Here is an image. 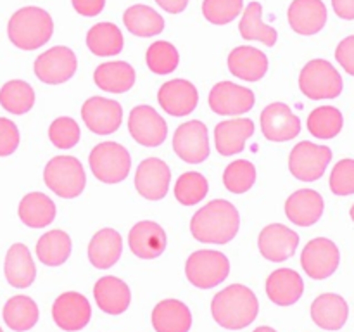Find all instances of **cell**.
Segmentation results:
<instances>
[{
	"label": "cell",
	"mask_w": 354,
	"mask_h": 332,
	"mask_svg": "<svg viewBox=\"0 0 354 332\" xmlns=\"http://www.w3.org/2000/svg\"><path fill=\"white\" fill-rule=\"evenodd\" d=\"M71 2L76 12L85 17L99 16L106 6V0H71Z\"/></svg>",
	"instance_id": "obj_48"
},
{
	"label": "cell",
	"mask_w": 354,
	"mask_h": 332,
	"mask_svg": "<svg viewBox=\"0 0 354 332\" xmlns=\"http://www.w3.org/2000/svg\"><path fill=\"white\" fill-rule=\"evenodd\" d=\"M344 118L342 113L334 106H322L311 111L308 116V130L315 138L328 140L341 133Z\"/></svg>",
	"instance_id": "obj_38"
},
{
	"label": "cell",
	"mask_w": 354,
	"mask_h": 332,
	"mask_svg": "<svg viewBox=\"0 0 354 332\" xmlns=\"http://www.w3.org/2000/svg\"><path fill=\"white\" fill-rule=\"evenodd\" d=\"M349 308L342 296L325 293L311 303V318L318 327L325 331H339L348 322Z\"/></svg>",
	"instance_id": "obj_26"
},
{
	"label": "cell",
	"mask_w": 354,
	"mask_h": 332,
	"mask_svg": "<svg viewBox=\"0 0 354 332\" xmlns=\"http://www.w3.org/2000/svg\"><path fill=\"white\" fill-rule=\"evenodd\" d=\"M258 246L263 258L275 263L286 261V259L292 258L296 252L297 246H299V235L287 228L286 225L272 223L261 230Z\"/></svg>",
	"instance_id": "obj_18"
},
{
	"label": "cell",
	"mask_w": 354,
	"mask_h": 332,
	"mask_svg": "<svg viewBox=\"0 0 354 332\" xmlns=\"http://www.w3.org/2000/svg\"><path fill=\"white\" fill-rule=\"evenodd\" d=\"M156 2L169 14L183 12L187 9V6H189V0H156Z\"/></svg>",
	"instance_id": "obj_50"
},
{
	"label": "cell",
	"mask_w": 354,
	"mask_h": 332,
	"mask_svg": "<svg viewBox=\"0 0 354 332\" xmlns=\"http://www.w3.org/2000/svg\"><path fill=\"white\" fill-rule=\"evenodd\" d=\"M339 261H341L339 248L327 237H317L310 241L301 255V265L304 272L315 280H324L335 273Z\"/></svg>",
	"instance_id": "obj_9"
},
{
	"label": "cell",
	"mask_w": 354,
	"mask_h": 332,
	"mask_svg": "<svg viewBox=\"0 0 354 332\" xmlns=\"http://www.w3.org/2000/svg\"><path fill=\"white\" fill-rule=\"evenodd\" d=\"M44 180L48 189L59 197L73 199L83 192L86 183L85 169L73 156H55L47 163Z\"/></svg>",
	"instance_id": "obj_4"
},
{
	"label": "cell",
	"mask_w": 354,
	"mask_h": 332,
	"mask_svg": "<svg viewBox=\"0 0 354 332\" xmlns=\"http://www.w3.org/2000/svg\"><path fill=\"white\" fill-rule=\"evenodd\" d=\"M327 7L322 0H294L289 7V24L296 33L311 37L324 30Z\"/></svg>",
	"instance_id": "obj_21"
},
{
	"label": "cell",
	"mask_w": 354,
	"mask_h": 332,
	"mask_svg": "<svg viewBox=\"0 0 354 332\" xmlns=\"http://www.w3.org/2000/svg\"><path fill=\"white\" fill-rule=\"evenodd\" d=\"M252 332H277L275 329H272V327H266V325H263V327H258V329H254V331Z\"/></svg>",
	"instance_id": "obj_51"
},
{
	"label": "cell",
	"mask_w": 354,
	"mask_h": 332,
	"mask_svg": "<svg viewBox=\"0 0 354 332\" xmlns=\"http://www.w3.org/2000/svg\"><path fill=\"white\" fill-rule=\"evenodd\" d=\"M82 118L88 130L97 135L114 133L123 121V109L118 100L90 97L82 107Z\"/></svg>",
	"instance_id": "obj_13"
},
{
	"label": "cell",
	"mask_w": 354,
	"mask_h": 332,
	"mask_svg": "<svg viewBox=\"0 0 354 332\" xmlns=\"http://www.w3.org/2000/svg\"><path fill=\"white\" fill-rule=\"evenodd\" d=\"M254 92L232 82H221L211 89L209 107L221 116H237L254 107Z\"/></svg>",
	"instance_id": "obj_14"
},
{
	"label": "cell",
	"mask_w": 354,
	"mask_h": 332,
	"mask_svg": "<svg viewBox=\"0 0 354 332\" xmlns=\"http://www.w3.org/2000/svg\"><path fill=\"white\" fill-rule=\"evenodd\" d=\"M192 313L189 306L178 299H165L152 311V327L156 332H189Z\"/></svg>",
	"instance_id": "obj_28"
},
{
	"label": "cell",
	"mask_w": 354,
	"mask_h": 332,
	"mask_svg": "<svg viewBox=\"0 0 354 332\" xmlns=\"http://www.w3.org/2000/svg\"><path fill=\"white\" fill-rule=\"evenodd\" d=\"M35 90L23 80H10L0 89V106L12 114H24L33 107Z\"/></svg>",
	"instance_id": "obj_39"
},
{
	"label": "cell",
	"mask_w": 354,
	"mask_h": 332,
	"mask_svg": "<svg viewBox=\"0 0 354 332\" xmlns=\"http://www.w3.org/2000/svg\"><path fill=\"white\" fill-rule=\"evenodd\" d=\"M171 172L159 158H149L138 165L135 173V187L138 194L149 201H159L168 194Z\"/></svg>",
	"instance_id": "obj_17"
},
{
	"label": "cell",
	"mask_w": 354,
	"mask_h": 332,
	"mask_svg": "<svg viewBox=\"0 0 354 332\" xmlns=\"http://www.w3.org/2000/svg\"><path fill=\"white\" fill-rule=\"evenodd\" d=\"M76 55L68 47H52L35 61V75L47 85H59L73 78L76 73Z\"/></svg>",
	"instance_id": "obj_10"
},
{
	"label": "cell",
	"mask_w": 354,
	"mask_h": 332,
	"mask_svg": "<svg viewBox=\"0 0 354 332\" xmlns=\"http://www.w3.org/2000/svg\"><path fill=\"white\" fill-rule=\"evenodd\" d=\"M207 190H209V185L203 173L187 172L176 180L175 197L183 206H194L207 196Z\"/></svg>",
	"instance_id": "obj_40"
},
{
	"label": "cell",
	"mask_w": 354,
	"mask_h": 332,
	"mask_svg": "<svg viewBox=\"0 0 354 332\" xmlns=\"http://www.w3.org/2000/svg\"><path fill=\"white\" fill-rule=\"evenodd\" d=\"M128 130L131 137L145 147H158L166 140L168 124L151 106H137L130 113Z\"/></svg>",
	"instance_id": "obj_12"
},
{
	"label": "cell",
	"mask_w": 354,
	"mask_h": 332,
	"mask_svg": "<svg viewBox=\"0 0 354 332\" xmlns=\"http://www.w3.org/2000/svg\"><path fill=\"white\" fill-rule=\"evenodd\" d=\"M54 21L47 10L40 7H23L12 14L7 24L9 40L23 50H35L50 40Z\"/></svg>",
	"instance_id": "obj_3"
},
{
	"label": "cell",
	"mask_w": 354,
	"mask_h": 332,
	"mask_svg": "<svg viewBox=\"0 0 354 332\" xmlns=\"http://www.w3.org/2000/svg\"><path fill=\"white\" fill-rule=\"evenodd\" d=\"M123 252V239L113 228H102L88 244V259L95 268H111Z\"/></svg>",
	"instance_id": "obj_29"
},
{
	"label": "cell",
	"mask_w": 354,
	"mask_h": 332,
	"mask_svg": "<svg viewBox=\"0 0 354 332\" xmlns=\"http://www.w3.org/2000/svg\"><path fill=\"white\" fill-rule=\"evenodd\" d=\"M332 7L341 19H354V0H332Z\"/></svg>",
	"instance_id": "obj_49"
},
{
	"label": "cell",
	"mask_w": 354,
	"mask_h": 332,
	"mask_svg": "<svg viewBox=\"0 0 354 332\" xmlns=\"http://www.w3.org/2000/svg\"><path fill=\"white\" fill-rule=\"evenodd\" d=\"M324 197L313 189H301L294 192L286 203V214L299 227H311L324 214Z\"/></svg>",
	"instance_id": "obj_22"
},
{
	"label": "cell",
	"mask_w": 354,
	"mask_h": 332,
	"mask_svg": "<svg viewBox=\"0 0 354 332\" xmlns=\"http://www.w3.org/2000/svg\"><path fill=\"white\" fill-rule=\"evenodd\" d=\"M145 59H147L149 69L156 75H169L175 71L180 62V55L175 45L162 40L154 42L147 48Z\"/></svg>",
	"instance_id": "obj_41"
},
{
	"label": "cell",
	"mask_w": 354,
	"mask_h": 332,
	"mask_svg": "<svg viewBox=\"0 0 354 332\" xmlns=\"http://www.w3.org/2000/svg\"><path fill=\"white\" fill-rule=\"evenodd\" d=\"M342 76L325 59H313L299 75V89L313 100L335 99L342 92Z\"/></svg>",
	"instance_id": "obj_6"
},
{
	"label": "cell",
	"mask_w": 354,
	"mask_h": 332,
	"mask_svg": "<svg viewBox=\"0 0 354 332\" xmlns=\"http://www.w3.org/2000/svg\"><path fill=\"white\" fill-rule=\"evenodd\" d=\"M330 189L335 196L354 194V159H341L330 173Z\"/></svg>",
	"instance_id": "obj_45"
},
{
	"label": "cell",
	"mask_w": 354,
	"mask_h": 332,
	"mask_svg": "<svg viewBox=\"0 0 354 332\" xmlns=\"http://www.w3.org/2000/svg\"><path fill=\"white\" fill-rule=\"evenodd\" d=\"M187 279L199 289H213L230 273V261L220 251L203 249L189 256L185 265Z\"/></svg>",
	"instance_id": "obj_7"
},
{
	"label": "cell",
	"mask_w": 354,
	"mask_h": 332,
	"mask_svg": "<svg viewBox=\"0 0 354 332\" xmlns=\"http://www.w3.org/2000/svg\"><path fill=\"white\" fill-rule=\"evenodd\" d=\"M254 133V123L248 118L221 121L214 128V142L221 156L239 154L244 151L245 142Z\"/></svg>",
	"instance_id": "obj_23"
},
{
	"label": "cell",
	"mask_w": 354,
	"mask_h": 332,
	"mask_svg": "<svg viewBox=\"0 0 354 332\" xmlns=\"http://www.w3.org/2000/svg\"><path fill=\"white\" fill-rule=\"evenodd\" d=\"M304 293L303 277L290 268H279L266 280V294L279 306L297 303Z\"/></svg>",
	"instance_id": "obj_25"
},
{
	"label": "cell",
	"mask_w": 354,
	"mask_h": 332,
	"mask_svg": "<svg viewBox=\"0 0 354 332\" xmlns=\"http://www.w3.org/2000/svg\"><path fill=\"white\" fill-rule=\"evenodd\" d=\"M0 332H3V331H2V329H0Z\"/></svg>",
	"instance_id": "obj_53"
},
{
	"label": "cell",
	"mask_w": 354,
	"mask_h": 332,
	"mask_svg": "<svg viewBox=\"0 0 354 332\" xmlns=\"http://www.w3.org/2000/svg\"><path fill=\"white\" fill-rule=\"evenodd\" d=\"M158 100L162 111L171 116H187L197 107L199 93L194 83L187 80H171L159 89Z\"/></svg>",
	"instance_id": "obj_19"
},
{
	"label": "cell",
	"mask_w": 354,
	"mask_h": 332,
	"mask_svg": "<svg viewBox=\"0 0 354 332\" xmlns=\"http://www.w3.org/2000/svg\"><path fill=\"white\" fill-rule=\"evenodd\" d=\"M19 145V130L16 123L0 118V156H10Z\"/></svg>",
	"instance_id": "obj_46"
},
{
	"label": "cell",
	"mask_w": 354,
	"mask_h": 332,
	"mask_svg": "<svg viewBox=\"0 0 354 332\" xmlns=\"http://www.w3.org/2000/svg\"><path fill=\"white\" fill-rule=\"evenodd\" d=\"M71 255V237L62 230H52L37 242V256L44 265L59 266Z\"/></svg>",
	"instance_id": "obj_37"
},
{
	"label": "cell",
	"mask_w": 354,
	"mask_h": 332,
	"mask_svg": "<svg viewBox=\"0 0 354 332\" xmlns=\"http://www.w3.org/2000/svg\"><path fill=\"white\" fill-rule=\"evenodd\" d=\"M241 216L237 208L225 199H214L201 208L190 221V232L199 242L227 244L237 235Z\"/></svg>",
	"instance_id": "obj_1"
},
{
	"label": "cell",
	"mask_w": 354,
	"mask_h": 332,
	"mask_svg": "<svg viewBox=\"0 0 354 332\" xmlns=\"http://www.w3.org/2000/svg\"><path fill=\"white\" fill-rule=\"evenodd\" d=\"M93 296H95L100 310L109 315H120L127 311L131 301L130 287L123 280L113 275L100 277L97 280L95 287H93Z\"/></svg>",
	"instance_id": "obj_27"
},
{
	"label": "cell",
	"mask_w": 354,
	"mask_h": 332,
	"mask_svg": "<svg viewBox=\"0 0 354 332\" xmlns=\"http://www.w3.org/2000/svg\"><path fill=\"white\" fill-rule=\"evenodd\" d=\"M335 59L348 75L354 76V35L344 38L335 48Z\"/></svg>",
	"instance_id": "obj_47"
},
{
	"label": "cell",
	"mask_w": 354,
	"mask_h": 332,
	"mask_svg": "<svg viewBox=\"0 0 354 332\" xmlns=\"http://www.w3.org/2000/svg\"><path fill=\"white\" fill-rule=\"evenodd\" d=\"M261 130L272 142L292 140L301 133V120L287 104L273 102L261 113Z\"/></svg>",
	"instance_id": "obj_15"
},
{
	"label": "cell",
	"mask_w": 354,
	"mask_h": 332,
	"mask_svg": "<svg viewBox=\"0 0 354 332\" xmlns=\"http://www.w3.org/2000/svg\"><path fill=\"white\" fill-rule=\"evenodd\" d=\"M55 325L66 332H76L86 327L92 317L88 299L80 293H64L55 299L52 306Z\"/></svg>",
	"instance_id": "obj_16"
},
{
	"label": "cell",
	"mask_w": 354,
	"mask_h": 332,
	"mask_svg": "<svg viewBox=\"0 0 354 332\" xmlns=\"http://www.w3.org/2000/svg\"><path fill=\"white\" fill-rule=\"evenodd\" d=\"M259 303L256 294L242 284H232L213 297V318L228 331H241L256 320Z\"/></svg>",
	"instance_id": "obj_2"
},
{
	"label": "cell",
	"mask_w": 354,
	"mask_h": 332,
	"mask_svg": "<svg viewBox=\"0 0 354 332\" xmlns=\"http://www.w3.org/2000/svg\"><path fill=\"white\" fill-rule=\"evenodd\" d=\"M351 218H353V221H354V204H353V208H351Z\"/></svg>",
	"instance_id": "obj_52"
},
{
	"label": "cell",
	"mask_w": 354,
	"mask_h": 332,
	"mask_svg": "<svg viewBox=\"0 0 354 332\" xmlns=\"http://www.w3.org/2000/svg\"><path fill=\"white\" fill-rule=\"evenodd\" d=\"M124 26L128 31L137 37H156L165 30V19L161 14L156 12L152 7L144 6V3H137L124 10Z\"/></svg>",
	"instance_id": "obj_33"
},
{
	"label": "cell",
	"mask_w": 354,
	"mask_h": 332,
	"mask_svg": "<svg viewBox=\"0 0 354 332\" xmlns=\"http://www.w3.org/2000/svg\"><path fill=\"white\" fill-rule=\"evenodd\" d=\"M173 149L176 156L190 165H199L209 156V138L206 124L192 120L180 124L173 135Z\"/></svg>",
	"instance_id": "obj_11"
},
{
	"label": "cell",
	"mask_w": 354,
	"mask_h": 332,
	"mask_svg": "<svg viewBox=\"0 0 354 332\" xmlns=\"http://www.w3.org/2000/svg\"><path fill=\"white\" fill-rule=\"evenodd\" d=\"M3 322L16 332L30 331L38 322V306L31 297L14 296L3 306Z\"/></svg>",
	"instance_id": "obj_35"
},
{
	"label": "cell",
	"mask_w": 354,
	"mask_h": 332,
	"mask_svg": "<svg viewBox=\"0 0 354 332\" xmlns=\"http://www.w3.org/2000/svg\"><path fill=\"white\" fill-rule=\"evenodd\" d=\"M86 45L93 55L107 57V55H118L123 50V35L121 30L113 23H99L92 26L86 33Z\"/></svg>",
	"instance_id": "obj_34"
},
{
	"label": "cell",
	"mask_w": 354,
	"mask_h": 332,
	"mask_svg": "<svg viewBox=\"0 0 354 332\" xmlns=\"http://www.w3.org/2000/svg\"><path fill=\"white\" fill-rule=\"evenodd\" d=\"M82 131H80L78 123L73 118L61 116L52 121L48 128V138L57 149H71L80 142Z\"/></svg>",
	"instance_id": "obj_44"
},
{
	"label": "cell",
	"mask_w": 354,
	"mask_h": 332,
	"mask_svg": "<svg viewBox=\"0 0 354 332\" xmlns=\"http://www.w3.org/2000/svg\"><path fill=\"white\" fill-rule=\"evenodd\" d=\"M19 218L31 228H44L55 218V204L41 192H30L21 199Z\"/></svg>",
	"instance_id": "obj_32"
},
{
	"label": "cell",
	"mask_w": 354,
	"mask_h": 332,
	"mask_svg": "<svg viewBox=\"0 0 354 332\" xmlns=\"http://www.w3.org/2000/svg\"><path fill=\"white\" fill-rule=\"evenodd\" d=\"M256 168L251 161L237 159L230 163L223 173V183L232 194H244L254 185Z\"/></svg>",
	"instance_id": "obj_42"
},
{
	"label": "cell",
	"mask_w": 354,
	"mask_h": 332,
	"mask_svg": "<svg viewBox=\"0 0 354 332\" xmlns=\"http://www.w3.org/2000/svg\"><path fill=\"white\" fill-rule=\"evenodd\" d=\"M131 252L142 259H154L165 252L166 232L156 221H138L128 235Z\"/></svg>",
	"instance_id": "obj_20"
},
{
	"label": "cell",
	"mask_w": 354,
	"mask_h": 332,
	"mask_svg": "<svg viewBox=\"0 0 354 332\" xmlns=\"http://www.w3.org/2000/svg\"><path fill=\"white\" fill-rule=\"evenodd\" d=\"M263 7L259 2H251L245 7L244 14H242L241 24H239V30L244 40H259L263 42L268 47H273L277 44V33L275 28L268 26V24L263 23L261 19Z\"/></svg>",
	"instance_id": "obj_36"
},
{
	"label": "cell",
	"mask_w": 354,
	"mask_h": 332,
	"mask_svg": "<svg viewBox=\"0 0 354 332\" xmlns=\"http://www.w3.org/2000/svg\"><path fill=\"white\" fill-rule=\"evenodd\" d=\"M93 80L106 92L123 93L135 85V69L124 61L104 62L93 73Z\"/></svg>",
	"instance_id": "obj_31"
},
{
	"label": "cell",
	"mask_w": 354,
	"mask_h": 332,
	"mask_svg": "<svg viewBox=\"0 0 354 332\" xmlns=\"http://www.w3.org/2000/svg\"><path fill=\"white\" fill-rule=\"evenodd\" d=\"M268 69V57L259 48L242 45L228 55V71L245 82H259Z\"/></svg>",
	"instance_id": "obj_24"
},
{
	"label": "cell",
	"mask_w": 354,
	"mask_h": 332,
	"mask_svg": "<svg viewBox=\"0 0 354 332\" xmlns=\"http://www.w3.org/2000/svg\"><path fill=\"white\" fill-rule=\"evenodd\" d=\"M332 161V151L327 145H317L303 140L292 149L289 158V169L301 182H315L322 178Z\"/></svg>",
	"instance_id": "obj_8"
},
{
	"label": "cell",
	"mask_w": 354,
	"mask_h": 332,
	"mask_svg": "<svg viewBox=\"0 0 354 332\" xmlns=\"http://www.w3.org/2000/svg\"><path fill=\"white\" fill-rule=\"evenodd\" d=\"M244 0H204L203 14L209 23L228 24L242 12Z\"/></svg>",
	"instance_id": "obj_43"
},
{
	"label": "cell",
	"mask_w": 354,
	"mask_h": 332,
	"mask_svg": "<svg viewBox=\"0 0 354 332\" xmlns=\"http://www.w3.org/2000/svg\"><path fill=\"white\" fill-rule=\"evenodd\" d=\"M6 279L17 289H26L35 282L37 268L31 259L30 251L24 244H12L6 256Z\"/></svg>",
	"instance_id": "obj_30"
},
{
	"label": "cell",
	"mask_w": 354,
	"mask_h": 332,
	"mask_svg": "<svg viewBox=\"0 0 354 332\" xmlns=\"http://www.w3.org/2000/svg\"><path fill=\"white\" fill-rule=\"evenodd\" d=\"M93 176L104 183H120L130 173V152L118 142H102L88 156Z\"/></svg>",
	"instance_id": "obj_5"
}]
</instances>
